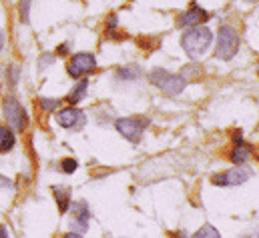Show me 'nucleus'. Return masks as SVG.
Instances as JSON below:
<instances>
[{
	"mask_svg": "<svg viewBox=\"0 0 259 238\" xmlns=\"http://www.w3.org/2000/svg\"><path fill=\"white\" fill-rule=\"evenodd\" d=\"M181 44L189 58H199L213 44V32L209 30V26H191L189 30H185Z\"/></svg>",
	"mask_w": 259,
	"mask_h": 238,
	"instance_id": "obj_1",
	"label": "nucleus"
},
{
	"mask_svg": "<svg viewBox=\"0 0 259 238\" xmlns=\"http://www.w3.org/2000/svg\"><path fill=\"white\" fill-rule=\"evenodd\" d=\"M149 80H151L155 86H159L167 96H177V94H181V92L185 90V86H187V80H185L181 74H173V72L163 70V68L151 70Z\"/></svg>",
	"mask_w": 259,
	"mask_h": 238,
	"instance_id": "obj_2",
	"label": "nucleus"
},
{
	"mask_svg": "<svg viewBox=\"0 0 259 238\" xmlns=\"http://www.w3.org/2000/svg\"><path fill=\"white\" fill-rule=\"evenodd\" d=\"M239 50V36L237 32L227 26L221 24L219 26V34H217V48H215V58L219 60H231Z\"/></svg>",
	"mask_w": 259,
	"mask_h": 238,
	"instance_id": "obj_3",
	"label": "nucleus"
},
{
	"mask_svg": "<svg viewBox=\"0 0 259 238\" xmlns=\"http://www.w3.org/2000/svg\"><path fill=\"white\" fill-rule=\"evenodd\" d=\"M2 110H4V118H6V122H8L16 132L24 130V126H26V112H24V108L20 106V102H18L16 98H12V96L4 98V102H2Z\"/></svg>",
	"mask_w": 259,
	"mask_h": 238,
	"instance_id": "obj_4",
	"label": "nucleus"
},
{
	"mask_svg": "<svg viewBox=\"0 0 259 238\" xmlns=\"http://www.w3.org/2000/svg\"><path fill=\"white\" fill-rule=\"evenodd\" d=\"M149 120L147 118H119L115 122L117 130L129 140V142H139L143 136V130L147 128Z\"/></svg>",
	"mask_w": 259,
	"mask_h": 238,
	"instance_id": "obj_5",
	"label": "nucleus"
},
{
	"mask_svg": "<svg viewBox=\"0 0 259 238\" xmlns=\"http://www.w3.org/2000/svg\"><path fill=\"white\" fill-rule=\"evenodd\" d=\"M97 68V58H95V54H91V52H78V54H74L70 62H68V66H66V72L72 76V78H78V76H82L84 72H91V70H95Z\"/></svg>",
	"mask_w": 259,
	"mask_h": 238,
	"instance_id": "obj_6",
	"label": "nucleus"
},
{
	"mask_svg": "<svg viewBox=\"0 0 259 238\" xmlns=\"http://www.w3.org/2000/svg\"><path fill=\"white\" fill-rule=\"evenodd\" d=\"M211 18V14L207 12V10H203L201 6H197V4H191L189 6V10H185L183 14H179V18H177V26L179 28H187V26H197V24H201V22H207Z\"/></svg>",
	"mask_w": 259,
	"mask_h": 238,
	"instance_id": "obj_7",
	"label": "nucleus"
},
{
	"mask_svg": "<svg viewBox=\"0 0 259 238\" xmlns=\"http://www.w3.org/2000/svg\"><path fill=\"white\" fill-rule=\"evenodd\" d=\"M249 176H251V172L247 168H239L237 166V168L227 170L223 174H215L213 176V184H217V186H239L245 180H249Z\"/></svg>",
	"mask_w": 259,
	"mask_h": 238,
	"instance_id": "obj_8",
	"label": "nucleus"
},
{
	"mask_svg": "<svg viewBox=\"0 0 259 238\" xmlns=\"http://www.w3.org/2000/svg\"><path fill=\"white\" fill-rule=\"evenodd\" d=\"M89 220H91L89 204H87L84 200H78V202L74 204V216H72V220H70L72 230L78 232V234L87 232V228H89Z\"/></svg>",
	"mask_w": 259,
	"mask_h": 238,
	"instance_id": "obj_9",
	"label": "nucleus"
},
{
	"mask_svg": "<svg viewBox=\"0 0 259 238\" xmlns=\"http://www.w3.org/2000/svg\"><path fill=\"white\" fill-rule=\"evenodd\" d=\"M84 112L82 110H78V108H63L61 112H59V124L63 126V128H70V130H76V128H82L84 126Z\"/></svg>",
	"mask_w": 259,
	"mask_h": 238,
	"instance_id": "obj_10",
	"label": "nucleus"
},
{
	"mask_svg": "<svg viewBox=\"0 0 259 238\" xmlns=\"http://www.w3.org/2000/svg\"><path fill=\"white\" fill-rule=\"evenodd\" d=\"M87 88H89V80H87V78H80L78 84L72 88V92L66 96V102H68V104H78V102L87 96Z\"/></svg>",
	"mask_w": 259,
	"mask_h": 238,
	"instance_id": "obj_11",
	"label": "nucleus"
},
{
	"mask_svg": "<svg viewBox=\"0 0 259 238\" xmlns=\"http://www.w3.org/2000/svg\"><path fill=\"white\" fill-rule=\"evenodd\" d=\"M16 138H14V132L6 126H0V152H8L12 150Z\"/></svg>",
	"mask_w": 259,
	"mask_h": 238,
	"instance_id": "obj_12",
	"label": "nucleus"
},
{
	"mask_svg": "<svg viewBox=\"0 0 259 238\" xmlns=\"http://www.w3.org/2000/svg\"><path fill=\"white\" fill-rule=\"evenodd\" d=\"M249 156H251V148H249V146H245V144L235 146V148L231 150V154H229L231 162H235V164H243Z\"/></svg>",
	"mask_w": 259,
	"mask_h": 238,
	"instance_id": "obj_13",
	"label": "nucleus"
},
{
	"mask_svg": "<svg viewBox=\"0 0 259 238\" xmlns=\"http://www.w3.org/2000/svg\"><path fill=\"white\" fill-rule=\"evenodd\" d=\"M53 192H55V198H57V204H59V210L65 214V212H68V208H70V192L66 190V188H53Z\"/></svg>",
	"mask_w": 259,
	"mask_h": 238,
	"instance_id": "obj_14",
	"label": "nucleus"
},
{
	"mask_svg": "<svg viewBox=\"0 0 259 238\" xmlns=\"http://www.w3.org/2000/svg\"><path fill=\"white\" fill-rule=\"evenodd\" d=\"M139 74H141V70L137 66H127V68H121L117 72V78H121V80H135V78H139Z\"/></svg>",
	"mask_w": 259,
	"mask_h": 238,
	"instance_id": "obj_15",
	"label": "nucleus"
},
{
	"mask_svg": "<svg viewBox=\"0 0 259 238\" xmlns=\"http://www.w3.org/2000/svg\"><path fill=\"white\" fill-rule=\"evenodd\" d=\"M193 238H221V234H219V230H217L215 226L205 224V226H203V228H201Z\"/></svg>",
	"mask_w": 259,
	"mask_h": 238,
	"instance_id": "obj_16",
	"label": "nucleus"
},
{
	"mask_svg": "<svg viewBox=\"0 0 259 238\" xmlns=\"http://www.w3.org/2000/svg\"><path fill=\"white\" fill-rule=\"evenodd\" d=\"M38 106H40L42 110L51 112V110H55V108L59 106V100H55V98H40V100H38Z\"/></svg>",
	"mask_w": 259,
	"mask_h": 238,
	"instance_id": "obj_17",
	"label": "nucleus"
},
{
	"mask_svg": "<svg viewBox=\"0 0 259 238\" xmlns=\"http://www.w3.org/2000/svg\"><path fill=\"white\" fill-rule=\"evenodd\" d=\"M61 168H63V172L70 174V172H74V170L78 168V164H76V160H72V158H65V160L61 162Z\"/></svg>",
	"mask_w": 259,
	"mask_h": 238,
	"instance_id": "obj_18",
	"label": "nucleus"
},
{
	"mask_svg": "<svg viewBox=\"0 0 259 238\" xmlns=\"http://www.w3.org/2000/svg\"><path fill=\"white\" fill-rule=\"evenodd\" d=\"M199 72H201V70H199V66H185V68H183V72H181V76H183V78H185V80H189V76H193V78H197V76H199Z\"/></svg>",
	"mask_w": 259,
	"mask_h": 238,
	"instance_id": "obj_19",
	"label": "nucleus"
},
{
	"mask_svg": "<svg viewBox=\"0 0 259 238\" xmlns=\"http://www.w3.org/2000/svg\"><path fill=\"white\" fill-rule=\"evenodd\" d=\"M28 12H30V0H20V20L22 22L28 20Z\"/></svg>",
	"mask_w": 259,
	"mask_h": 238,
	"instance_id": "obj_20",
	"label": "nucleus"
},
{
	"mask_svg": "<svg viewBox=\"0 0 259 238\" xmlns=\"http://www.w3.org/2000/svg\"><path fill=\"white\" fill-rule=\"evenodd\" d=\"M53 62H55V56H53V54H42V56H40V70H42L45 66H51Z\"/></svg>",
	"mask_w": 259,
	"mask_h": 238,
	"instance_id": "obj_21",
	"label": "nucleus"
},
{
	"mask_svg": "<svg viewBox=\"0 0 259 238\" xmlns=\"http://www.w3.org/2000/svg\"><path fill=\"white\" fill-rule=\"evenodd\" d=\"M8 72H10V82L16 84V82H18V68H16V66H10Z\"/></svg>",
	"mask_w": 259,
	"mask_h": 238,
	"instance_id": "obj_22",
	"label": "nucleus"
},
{
	"mask_svg": "<svg viewBox=\"0 0 259 238\" xmlns=\"http://www.w3.org/2000/svg\"><path fill=\"white\" fill-rule=\"evenodd\" d=\"M243 134H241V130L239 132H233V140H235V146H239V144H243V138H241Z\"/></svg>",
	"mask_w": 259,
	"mask_h": 238,
	"instance_id": "obj_23",
	"label": "nucleus"
},
{
	"mask_svg": "<svg viewBox=\"0 0 259 238\" xmlns=\"http://www.w3.org/2000/svg\"><path fill=\"white\" fill-rule=\"evenodd\" d=\"M12 186V182L8 178H4V176H0V188H10Z\"/></svg>",
	"mask_w": 259,
	"mask_h": 238,
	"instance_id": "obj_24",
	"label": "nucleus"
},
{
	"mask_svg": "<svg viewBox=\"0 0 259 238\" xmlns=\"http://www.w3.org/2000/svg\"><path fill=\"white\" fill-rule=\"evenodd\" d=\"M63 238H82V234H78V232H70V234H65Z\"/></svg>",
	"mask_w": 259,
	"mask_h": 238,
	"instance_id": "obj_25",
	"label": "nucleus"
},
{
	"mask_svg": "<svg viewBox=\"0 0 259 238\" xmlns=\"http://www.w3.org/2000/svg\"><path fill=\"white\" fill-rule=\"evenodd\" d=\"M59 52H61V54L68 52V44H65V46H59Z\"/></svg>",
	"mask_w": 259,
	"mask_h": 238,
	"instance_id": "obj_26",
	"label": "nucleus"
},
{
	"mask_svg": "<svg viewBox=\"0 0 259 238\" xmlns=\"http://www.w3.org/2000/svg\"><path fill=\"white\" fill-rule=\"evenodd\" d=\"M0 238H8V234H6V228H4V226H0Z\"/></svg>",
	"mask_w": 259,
	"mask_h": 238,
	"instance_id": "obj_27",
	"label": "nucleus"
},
{
	"mask_svg": "<svg viewBox=\"0 0 259 238\" xmlns=\"http://www.w3.org/2000/svg\"><path fill=\"white\" fill-rule=\"evenodd\" d=\"M2 48H4V32L0 30V50H2Z\"/></svg>",
	"mask_w": 259,
	"mask_h": 238,
	"instance_id": "obj_28",
	"label": "nucleus"
},
{
	"mask_svg": "<svg viewBox=\"0 0 259 238\" xmlns=\"http://www.w3.org/2000/svg\"><path fill=\"white\" fill-rule=\"evenodd\" d=\"M173 238H187V236H185V232H175Z\"/></svg>",
	"mask_w": 259,
	"mask_h": 238,
	"instance_id": "obj_29",
	"label": "nucleus"
}]
</instances>
